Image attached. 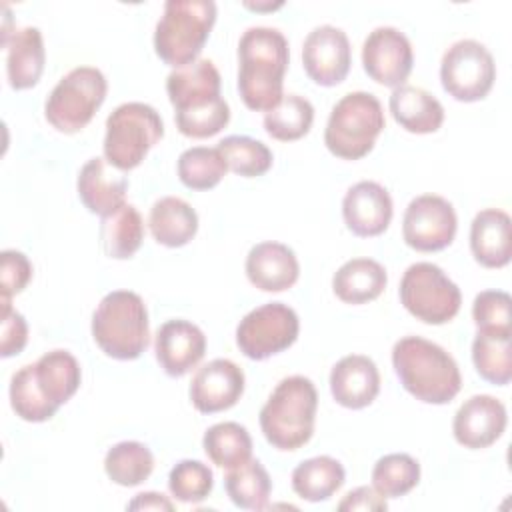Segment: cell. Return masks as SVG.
<instances>
[{
    "label": "cell",
    "instance_id": "83f0119b",
    "mask_svg": "<svg viewBox=\"0 0 512 512\" xmlns=\"http://www.w3.org/2000/svg\"><path fill=\"white\" fill-rule=\"evenodd\" d=\"M386 284L384 266L372 258H352L332 276V290L346 304L372 302L384 292Z\"/></svg>",
    "mask_w": 512,
    "mask_h": 512
},
{
    "label": "cell",
    "instance_id": "f6af8a7d",
    "mask_svg": "<svg viewBox=\"0 0 512 512\" xmlns=\"http://www.w3.org/2000/svg\"><path fill=\"white\" fill-rule=\"evenodd\" d=\"M128 510H174V504L160 492H140L128 502Z\"/></svg>",
    "mask_w": 512,
    "mask_h": 512
},
{
    "label": "cell",
    "instance_id": "6da1fadb",
    "mask_svg": "<svg viewBox=\"0 0 512 512\" xmlns=\"http://www.w3.org/2000/svg\"><path fill=\"white\" fill-rule=\"evenodd\" d=\"M82 382L78 360L68 350H50L22 366L10 380V406L26 422H46Z\"/></svg>",
    "mask_w": 512,
    "mask_h": 512
},
{
    "label": "cell",
    "instance_id": "9c48e42d",
    "mask_svg": "<svg viewBox=\"0 0 512 512\" xmlns=\"http://www.w3.org/2000/svg\"><path fill=\"white\" fill-rule=\"evenodd\" d=\"M108 92L104 74L94 66L72 68L58 80L44 104V116L52 128L76 134L88 126Z\"/></svg>",
    "mask_w": 512,
    "mask_h": 512
},
{
    "label": "cell",
    "instance_id": "7c38bea8",
    "mask_svg": "<svg viewBox=\"0 0 512 512\" xmlns=\"http://www.w3.org/2000/svg\"><path fill=\"white\" fill-rule=\"evenodd\" d=\"M300 332L298 314L284 302L250 310L236 326V346L250 360H266L290 348Z\"/></svg>",
    "mask_w": 512,
    "mask_h": 512
},
{
    "label": "cell",
    "instance_id": "44dd1931",
    "mask_svg": "<svg viewBox=\"0 0 512 512\" xmlns=\"http://www.w3.org/2000/svg\"><path fill=\"white\" fill-rule=\"evenodd\" d=\"M332 398L350 410L370 406L380 392V372L372 358L364 354H348L330 370Z\"/></svg>",
    "mask_w": 512,
    "mask_h": 512
},
{
    "label": "cell",
    "instance_id": "8d00e7d4",
    "mask_svg": "<svg viewBox=\"0 0 512 512\" xmlns=\"http://www.w3.org/2000/svg\"><path fill=\"white\" fill-rule=\"evenodd\" d=\"M216 148L224 156L228 170L244 178L266 174L274 160L270 148L264 142L250 136H238V134L226 136L218 142Z\"/></svg>",
    "mask_w": 512,
    "mask_h": 512
},
{
    "label": "cell",
    "instance_id": "ab89813d",
    "mask_svg": "<svg viewBox=\"0 0 512 512\" xmlns=\"http://www.w3.org/2000/svg\"><path fill=\"white\" fill-rule=\"evenodd\" d=\"M512 298L504 290H482L472 304V318L478 332L512 334Z\"/></svg>",
    "mask_w": 512,
    "mask_h": 512
},
{
    "label": "cell",
    "instance_id": "ac0fdd59",
    "mask_svg": "<svg viewBox=\"0 0 512 512\" xmlns=\"http://www.w3.org/2000/svg\"><path fill=\"white\" fill-rule=\"evenodd\" d=\"M392 214L394 208L388 190L374 180L356 182L342 198L344 224L360 238L380 236L390 226Z\"/></svg>",
    "mask_w": 512,
    "mask_h": 512
},
{
    "label": "cell",
    "instance_id": "f35d334b",
    "mask_svg": "<svg viewBox=\"0 0 512 512\" xmlns=\"http://www.w3.org/2000/svg\"><path fill=\"white\" fill-rule=\"evenodd\" d=\"M214 486L212 470L200 460H180L168 474L170 494L184 504L206 500Z\"/></svg>",
    "mask_w": 512,
    "mask_h": 512
},
{
    "label": "cell",
    "instance_id": "9a60e30c",
    "mask_svg": "<svg viewBox=\"0 0 512 512\" xmlns=\"http://www.w3.org/2000/svg\"><path fill=\"white\" fill-rule=\"evenodd\" d=\"M352 64V48L346 32L332 24L316 26L302 44V66L318 86L340 84Z\"/></svg>",
    "mask_w": 512,
    "mask_h": 512
},
{
    "label": "cell",
    "instance_id": "5bb4252c",
    "mask_svg": "<svg viewBox=\"0 0 512 512\" xmlns=\"http://www.w3.org/2000/svg\"><path fill=\"white\" fill-rule=\"evenodd\" d=\"M412 64V44L398 28L378 26L366 36L362 44V66L374 82L398 88L410 76Z\"/></svg>",
    "mask_w": 512,
    "mask_h": 512
},
{
    "label": "cell",
    "instance_id": "d6986e66",
    "mask_svg": "<svg viewBox=\"0 0 512 512\" xmlns=\"http://www.w3.org/2000/svg\"><path fill=\"white\" fill-rule=\"evenodd\" d=\"M206 352L204 332L190 320H168L164 322L154 338V354L160 368L172 376L180 378L188 374Z\"/></svg>",
    "mask_w": 512,
    "mask_h": 512
},
{
    "label": "cell",
    "instance_id": "52a82bcc",
    "mask_svg": "<svg viewBox=\"0 0 512 512\" xmlns=\"http://www.w3.org/2000/svg\"><path fill=\"white\" fill-rule=\"evenodd\" d=\"M386 126L380 100L370 92H350L342 96L330 110L324 144L342 160H360L376 144Z\"/></svg>",
    "mask_w": 512,
    "mask_h": 512
},
{
    "label": "cell",
    "instance_id": "f546056e",
    "mask_svg": "<svg viewBox=\"0 0 512 512\" xmlns=\"http://www.w3.org/2000/svg\"><path fill=\"white\" fill-rule=\"evenodd\" d=\"M346 480L344 466L332 456H314L292 470V490L306 502H324Z\"/></svg>",
    "mask_w": 512,
    "mask_h": 512
},
{
    "label": "cell",
    "instance_id": "603a6c76",
    "mask_svg": "<svg viewBox=\"0 0 512 512\" xmlns=\"http://www.w3.org/2000/svg\"><path fill=\"white\" fill-rule=\"evenodd\" d=\"M76 190L88 212L106 216L124 204L128 178L118 172L106 158H90L78 174Z\"/></svg>",
    "mask_w": 512,
    "mask_h": 512
},
{
    "label": "cell",
    "instance_id": "8fae6325",
    "mask_svg": "<svg viewBox=\"0 0 512 512\" xmlns=\"http://www.w3.org/2000/svg\"><path fill=\"white\" fill-rule=\"evenodd\" d=\"M496 80V64L488 48L472 38L446 48L440 62L442 88L458 102H478L488 96Z\"/></svg>",
    "mask_w": 512,
    "mask_h": 512
},
{
    "label": "cell",
    "instance_id": "ffe728a7",
    "mask_svg": "<svg viewBox=\"0 0 512 512\" xmlns=\"http://www.w3.org/2000/svg\"><path fill=\"white\" fill-rule=\"evenodd\" d=\"M168 100L176 112H190L218 102L220 72L208 58H198L192 64L174 68L166 78ZM174 112V114H176Z\"/></svg>",
    "mask_w": 512,
    "mask_h": 512
},
{
    "label": "cell",
    "instance_id": "d4e9b609",
    "mask_svg": "<svg viewBox=\"0 0 512 512\" xmlns=\"http://www.w3.org/2000/svg\"><path fill=\"white\" fill-rule=\"evenodd\" d=\"M470 250L484 268H504L512 256L510 216L500 208L480 210L470 224Z\"/></svg>",
    "mask_w": 512,
    "mask_h": 512
},
{
    "label": "cell",
    "instance_id": "d590c367",
    "mask_svg": "<svg viewBox=\"0 0 512 512\" xmlns=\"http://www.w3.org/2000/svg\"><path fill=\"white\" fill-rule=\"evenodd\" d=\"M178 178L190 190H210L226 176L228 166L220 150L208 146H194L178 156Z\"/></svg>",
    "mask_w": 512,
    "mask_h": 512
},
{
    "label": "cell",
    "instance_id": "3957f363",
    "mask_svg": "<svg viewBox=\"0 0 512 512\" xmlns=\"http://www.w3.org/2000/svg\"><path fill=\"white\" fill-rule=\"evenodd\" d=\"M392 366L404 390L424 404H448L462 388L456 360L422 336L400 338L392 348Z\"/></svg>",
    "mask_w": 512,
    "mask_h": 512
},
{
    "label": "cell",
    "instance_id": "ee69618b",
    "mask_svg": "<svg viewBox=\"0 0 512 512\" xmlns=\"http://www.w3.org/2000/svg\"><path fill=\"white\" fill-rule=\"evenodd\" d=\"M386 498L376 492L374 486H358L350 490L338 504L340 512H354V510H370V512H382L386 510Z\"/></svg>",
    "mask_w": 512,
    "mask_h": 512
},
{
    "label": "cell",
    "instance_id": "7402d4cb",
    "mask_svg": "<svg viewBox=\"0 0 512 512\" xmlns=\"http://www.w3.org/2000/svg\"><path fill=\"white\" fill-rule=\"evenodd\" d=\"M252 286L262 292H284L300 276V264L292 248L282 242H260L250 248L244 264Z\"/></svg>",
    "mask_w": 512,
    "mask_h": 512
},
{
    "label": "cell",
    "instance_id": "277c9868",
    "mask_svg": "<svg viewBox=\"0 0 512 512\" xmlns=\"http://www.w3.org/2000/svg\"><path fill=\"white\" fill-rule=\"evenodd\" d=\"M318 392L310 378H282L260 410V430L276 450H298L314 434Z\"/></svg>",
    "mask_w": 512,
    "mask_h": 512
},
{
    "label": "cell",
    "instance_id": "60d3db41",
    "mask_svg": "<svg viewBox=\"0 0 512 512\" xmlns=\"http://www.w3.org/2000/svg\"><path fill=\"white\" fill-rule=\"evenodd\" d=\"M174 120L180 134L188 138H210L218 134L222 128H226V124L230 122V106L224 98H220L218 102L206 108L176 112Z\"/></svg>",
    "mask_w": 512,
    "mask_h": 512
},
{
    "label": "cell",
    "instance_id": "ba28073f",
    "mask_svg": "<svg viewBox=\"0 0 512 512\" xmlns=\"http://www.w3.org/2000/svg\"><path fill=\"white\" fill-rule=\"evenodd\" d=\"M162 136L164 122L150 104L124 102L106 118L104 158L120 172L134 170Z\"/></svg>",
    "mask_w": 512,
    "mask_h": 512
},
{
    "label": "cell",
    "instance_id": "b9f144b4",
    "mask_svg": "<svg viewBox=\"0 0 512 512\" xmlns=\"http://www.w3.org/2000/svg\"><path fill=\"white\" fill-rule=\"evenodd\" d=\"M32 278L30 260L18 250H2L0 254V288L2 300H10L20 294Z\"/></svg>",
    "mask_w": 512,
    "mask_h": 512
},
{
    "label": "cell",
    "instance_id": "7bdbcfd3",
    "mask_svg": "<svg viewBox=\"0 0 512 512\" xmlns=\"http://www.w3.org/2000/svg\"><path fill=\"white\" fill-rule=\"evenodd\" d=\"M28 342V324L18 310H12L10 300H2V334L0 356L10 358L24 350Z\"/></svg>",
    "mask_w": 512,
    "mask_h": 512
},
{
    "label": "cell",
    "instance_id": "836d02e7",
    "mask_svg": "<svg viewBox=\"0 0 512 512\" xmlns=\"http://www.w3.org/2000/svg\"><path fill=\"white\" fill-rule=\"evenodd\" d=\"M154 470V454L136 440L114 444L104 456V472L118 486H138L150 478Z\"/></svg>",
    "mask_w": 512,
    "mask_h": 512
},
{
    "label": "cell",
    "instance_id": "cb8c5ba5",
    "mask_svg": "<svg viewBox=\"0 0 512 512\" xmlns=\"http://www.w3.org/2000/svg\"><path fill=\"white\" fill-rule=\"evenodd\" d=\"M2 44L6 48V76L10 88L26 90L36 86L46 62L42 32L36 26L16 28L2 36Z\"/></svg>",
    "mask_w": 512,
    "mask_h": 512
},
{
    "label": "cell",
    "instance_id": "e575fe53",
    "mask_svg": "<svg viewBox=\"0 0 512 512\" xmlns=\"http://www.w3.org/2000/svg\"><path fill=\"white\" fill-rule=\"evenodd\" d=\"M314 122V106L300 94H284L282 100L264 112V130L280 142H294L306 136Z\"/></svg>",
    "mask_w": 512,
    "mask_h": 512
},
{
    "label": "cell",
    "instance_id": "d6a6232c",
    "mask_svg": "<svg viewBox=\"0 0 512 512\" xmlns=\"http://www.w3.org/2000/svg\"><path fill=\"white\" fill-rule=\"evenodd\" d=\"M202 448L212 464L230 470L250 460L252 438L238 422H218L204 432Z\"/></svg>",
    "mask_w": 512,
    "mask_h": 512
},
{
    "label": "cell",
    "instance_id": "4dcf8cb0",
    "mask_svg": "<svg viewBox=\"0 0 512 512\" xmlns=\"http://www.w3.org/2000/svg\"><path fill=\"white\" fill-rule=\"evenodd\" d=\"M472 362L480 378L494 386H506L512 380V334L476 332Z\"/></svg>",
    "mask_w": 512,
    "mask_h": 512
},
{
    "label": "cell",
    "instance_id": "30bf717a",
    "mask_svg": "<svg viewBox=\"0 0 512 512\" xmlns=\"http://www.w3.org/2000/svg\"><path fill=\"white\" fill-rule=\"evenodd\" d=\"M400 302L416 320L440 326L458 314L462 294L440 266L416 262L400 280Z\"/></svg>",
    "mask_w": 512,
    "mask_h": 512
},
{
    "label": "cell",
    "instance_id": "5b68a950",
    "mask_svg": "<svg viewBox=\"0 0 512 512\" xmlns=\"http://www.w3.org/2000/svg\"><path fill=\"white\" fill-rule=\"evenodd\" d=\"M92 338L114 360H136L150 342L148 310L132 290H112L92 314Z\"/></svg>",
    "mask_w": 512,
    "mask_h": 512
},
{
    "label": "cell",
    "instance_id": "7a4b0ae2",
    "mask_svg": "<svg viewBox=\"0 0 512 512\" xmlns=\"http://www.w3.org/2000/svg\"><path fill=\"white\" fill-rule=\"evenodd\" d=\"M288 62V40L280 30L252 26L240 36L238 94L246 108L268 112L282 100Z\"/></svg>",
    "mask_w": 512,
    "mask_h": 512
},
{
    "label": "cell",
    "instance_id": "484cf974",
    "mask_svg": "<svg viewBox=\"0 0 512 512\" xmlns=\"http://www.w3.org/2000/svg\"><path fill=\"white\" fill-rule=\"evenodd\" d=\"M388 106L396 124L412 134H432L444 122V108L438 98L418 86L392 88Z\"/></svg>",
    "mask_w": 512,
    "mask_h": 512
},
{
    "label": "cell",
    "instance_id": "4fadbf2b",
    "mask_svg": "<svg viewBox=\"0 0 512 512\" xmlns=\"http://www.w3.org/2000/svg\"><path fill=\"white\" fill-rule=\"evenodd\" d=\"M458 230L454 206L438 194L410 200L402 218V238L418 252H438L452 244Z\"/></svg>",
    "mask_w": 512,
    "mask_h": 512
},
{
    "label": "cell",
    "instance_id": "e0dca14e",
    "mask_svg": "<svg viewBox=\"0 0 512 512\" xmlns=\"http://www.w3.org/2000/svg\"><path fill=\"white\" fill-rule=\"evenodd\" d=\"M506 406L490 394H474L456 410L452 432L460 446L482 450L492 446L506 430Z\"/></svg>",
    "mask_w": 512,
    "mask_h": 512
},
{
    "label": "cell",
    "instance_id": "74e56055",
    "mask_svg": "<svg viewBox=\"0 0 512 512\" xmlns=\"http://www.w3.org/2000/svg\"><path fill=\"white\" fill-rule=\"evenodd\" d=\"M420 482V464L404 452L382 456L372 468V486L384 498H400Z\"/></svg>",
    "mask_w": 512,
    "mask_h": 512
},
{
    "label": "cell",
    "instance_id": "4316f807",
    "mask_svg": "<svg viewBox=\"0 0 512 512\" xmlns=\"http://www.w3.org/2000/svg\"><path fill=\"white\" fill-rule=\"evenodd\" d=\"M148 228L158 244L166 248H180L196 236L198 214L186 200L178 196H164L152 204Z\"/></svg>",
    "mask_w": 512,
    "mask_h": 512
},
{
    "label": "cell",
    "instance_id": "2e32d148",
    "mask_svg": "<svg viewBox=\"0 0 512 512\" xmlns=\"http://www.w3.org/2000/svg\"><path fill=\"white\" fill-rule=\"evenodd\" d=\"M244 372L228 358H214L196 370L190 382L192 406L202 414L232 408L244 394Z\"/></svg>",
    "mask_w": 512,
    "mask_h": 512
},
{
    "label": "cell",
    "instance_id": "8992f818",
    "mask_svg": "<svg viewBox=\"0 0 512 512\" xmlns=\"http://www.w3.org/2000/svg\"><path fill=\"white\" fill-rule=\"evenodd\" d=\"M216 22V4L212 0H168L154 30L156 56L182 68L198 60L212 26Z\"/></svg>",
    "mask_w": 512,
    "mask_h": 512
},
{
    "label": "cell",
    "instance_id": "f1b7e54d",
    "mask_svg": "<svg viewBox=\"0 0 512 512\" xmlns=\"http://www.w3.org/2000/svg\"><path fill=\"white\" fill-rule=\"evenodd\" d=\"M144 240V222L132 204H122L100 220V246L108 258H132Z\"/></svg>",
    "mask_w": 512,
    "mask_h": 512
},
{
    "label": "cell",
    "instance_id": "1f68e13d",
    "mask_svg": "<svg viewBox=\"0 0 512 512\" xmlns=\"http://www.w3.org/2000/svg\"><path fill=\"white\" fill-rule=\"evenodd\" d=\"M224 488L228 498L244 510L268 508L272 480L260 460H248L236 468H230L224 476Z\"/></svg>",
    "mask_w": 512,
    "mask_h": 512
}]
</instances>
